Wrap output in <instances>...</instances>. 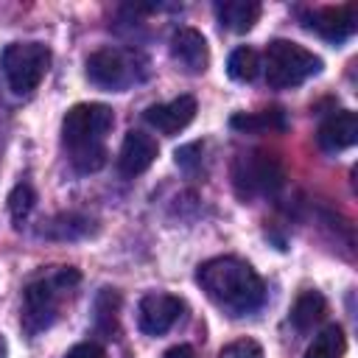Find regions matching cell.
<instances>
[{
	"label": "cell",
	"mask_w": 358,
	"mask_h": 358,
	"mask_svg": "<svg viewBox=\"0 0 358 358\" xmlns=\"http://www.w3.org/2000/svg\"><path fill=\"white\" fill-rule=\"evenodd\" d=\"M196 282L229 316L252 313L266 296V285L257 271L238 257H213L201 263L196 271Z\"/></svg>",
	"instance_id": "cell-1"
},
{
	"label": "cell",
	"mask_w": 358,
	"mask_h": 358,
	"mask_svg": "<svg viewBox=\"0 0 358 358\" xmlns=\"http://www.w3.org/2000/svg\"><path fill=\"white\" fill-rule=\"evenodd\" d=\"M115 115L106 103H76L62 120V140L70 151V162L81 173H92L106 162V134Z\"/></svg>",
	"instance_id": "cell-2"
},
{
	"label": "cell",
	"mask_w": 358,
	"mask_h": 358,
	"mask_svg": "<svg viewBox=\"0 0 358 358\" xmlns=\"http://www.w3.org/2000/svg\"><path fill=\"white\" fill-rule=\"evenodd\" d=\"M322 70V59L288 39H274L266 48V81L274 90L299 87L305 78L316 76Z\"/></svg>",
	"instance_id": "cell-3"
},
{
	"label": "cell",
	"mask_w": 358,
	"mask_h": 358,
	"mask_svg": "<svg viewBox=\"0 0 358 358\" xmlns=\"http://www.w3.org/2000/svg\"><path fill=\"white\" fill-rule=\"evenodd\" d=\"M78 282L76 268H59L50 277H42L25 288V305H22V327L28 333H39L53 324L59 313L62 294L70 291Z\"/></svg>",
	"instance_id": "cell-4"
},
{
	"label": "cell",
	"mask_w": 358,
	"mask_h": 358,
	"mask_svg": "<svg viewBox=\"0 0 358 358\" xmlns=\"http://www.w3.org/2000/svg\"><path fill=\"white\" fill-rule=\"evenodd\" d=\"M0 67L6 73L8 87L17 95H25L39 87L50 67V50L42 42H11L0 53Z\"/></svg>",
	"instance_id": "cell-5"
},
{
	"label": "cell",
	"mask_w": 358,
	"mask_h": 358,
	"mask_svg": "<svg viewBox=\"0 0 358 358\" xmlns=\"http://www.w3.org/2000/svg\"><path fill=\"white\" fill-rule=\"evenodd\" d=\"M232 179H235L238 193L243 199H252V196H266V193L280 190L282 179H285V171H282V165L274 154L252 151V154H243V157L235 159Z\"/></svg>",
	"instance_id": "cell-6"
},
{
	"label": "cell",
	"mask_w": 358,
	"mask_h": 358,
	"mask_svg": "<svg viewBox=\"0 0 358 358\" xmlns=\"http://www.w3.org/2000/svg\"><path fill=\"white\" fill-rule=\"evenodd\" d=\"M134 64H137V53L120 48H103L87 59V78L103 90H123L137 78Z\"/></svg>",
	"instance_id": "cell-7"
},
{
	"label": "cell",
	"mask_w": 358,
	"mask_h": 358,
	"mask_svg": "<svg viewBox=\"0 0 358 358\" xmlns=\"http://www.w3.org/2000/svg\"><path fill=\"white\" fill-rule=\"evenodd\" d=\"M185 302L173 294H145L137 308V324L145 336H162L182 316Z\"/></svg>",
	"instance_id": "cell-8"
},
{
	"label": "cell",
	"mask_w": 358,
	"mask_h": 358,
	"mask_svg": "<svg viewBox=\"0 0 358 358\" xmlns=\"http://www.w3.org/2000/svg\"><path fill=\"white\" fill-rule=\"evenodd\" d=\"M145 123L154 126L162 134H176L182 131L193 117H196V98L193 95H179L168 103H154L143 112Z\"/></svg>",
	"instance_id": "cell-9"
},
{
	"label": "cell",
	"mask_w": 358,
	"mask_h": 358,
	"mask_svg": "<svg viewBox=\"0 0 358 358\" xmlns=\"http://www.w3.org/2000/svg\"><path fill=\"white\" fill-rule=\"evenodd\" d=\"M358 25V8L352 3L347 6H327L313 11L308 28H313L319 36H324L327 42H344Z\"/></svg>",
	"instance_id": "cell-10"
},
{
	"label": "cell",
	"mask_w": 358,
	"mask_h": 358,
	"mask_svg": "<svg viewBox=\"0 0 358 358\" xmlns=\"http://www.w3.org/2000/svg\"><path fill=\"white\" fill-rule=\"evenodd\" d=\"M157 151H159V145H157V140L151 134L137 131V129L129 131L123 137V145H120V154H117L120 173L123 176H137V173L148 171L151 162L157 159Z\"/></svg>",
	"instance_id": "cell-11"
},
{
	"label": "cell",
	"mask_w": 358,
	"mask_h": 358,
	"mask_svg": "<svg viewBox=\"0 0 358 358\" xmlns=\"http://www.w3.org/2000/svg\"><path fill=\"white\" fill-rule=\"evenodd\" d=\"M171 56L187 70V73H204L210 53L207 39L196 28H176L171 36Z\"/></svg>",
	"instance_id": "cell-12"
},
{
	"label": "cell",
	"mask_w": 358,
	"mask_h": 358,
	"mask_svg": "<svg viewBox=\"0 0 358 358\" xmlns=\"http://www.w3.org/2000/svg\"><path fill=\"white\" fill-rule=\"evenodd\" d=\"M316 140H319V145H322L324 151L350 148V145L358 140V117H355V112L341 109V112L330 115V117L319 126Z\"/></svg>",
	"instance_id": "cell-13"
},
{
	"label": "cell",
	"mask_w": 358,
	"mask_h": 358,
	"mask_svg": "<svg viewBox=\"0 0 358 358\" xmlns=\"http://www.w3.org/2000/svg\"><path fill=\"white\" fill-rule=\"evenodd\" d=\"M215 14H218L224 28H229L235 34H246L260 17V3H255V0H224V3L215 6Z\"/></svg>",
	"instance_id": "cell-14"
},
{
	"label": "cell",
	"mask_w": 358,
	"mask_h": 358,
	"mask_svg": "<svg viewBox=\"0 0 358 358\" xmlns=\"http://www.w3.org/2000/svg\"><path fill=\"white\" fill-rule=\"evenodd\" d=\"M324 310H327V302L319 291H302L291 305V322L296 330H310L313 324L322 322Z\"/></svg>",
	"instance_id": "cell-15"
},
{
	"label": "cell",
	"mask_w": 358,
	"mask_h": 358,
	"mask_svg": "<svg viewBox=\"0 0 358 358\" xmlns=\"http://www.w3.org/2000/svg\"><path fill=\"white\" fill-rule=\"evenodd\" d=\"M238 131H282L288 126L282 109H263V112H238L229 120Z\"/></svg>",
	"instance_id": "cell-16"
},
{
	"label": "cell",
	"mask_w": 358,
	"mask_h": 358,
	"mask_svg": "<svg viewBox=\"0 0 358 358\" xmlns=\"http://www.w3.org/2000/svg\"><path fill=\"white\" fill-rule=\"evenodd\" d=\"M344 352H347L344 330L338 324H330L310 341V347L305 350V358H344Z\"/></svg>",
	"instance_id": "cell-17"
},
{
	"label": "cell",
	"mask_w": 358,
	"mask_h": 358,
	"mask_svg": "<svg viewBox=\"0 0 358 358\" xmlns=\"http://www.w3.org/2000/svg\"><path fill=\"white\" fill-rule=\"evenodd\" d=\"M260 70V59H257V50L252 48H235L229 53V62H227V73L235 78V81H252Z\"/></svg>",
	"instance_id": "cell-18"
},
{
	"label": "cell",
	"mask_w": 358,
	"mask_h": 358,
	"mask_svg": "<svg viewBox=\"0 0 358 358\" xmlns=\"http://www.w3.org/2000/svg\"><path fill=\"white\" fill-rule=\"evenodd\" d=\"M34 201H36V196H34V187L31 185H17L11 193H8V210H11V218L14 221H22L31 210H34Z\"/></svg>",
	"instance_id": "cell-19"
},
{
	"label": "cell",
	"mask_w": 358,
	"mask_h": 358,
	"mask_svg": "<svg viewBox=\"0 0 358 358\" xmlns=\"http://www.w3.org/2000/svg\"><path fill=\"white\" fill-rule=\"evenodd\" d=\"M218 358H263V350H260V344L252 341V338H238V341L227 344V347L218 352Z\"/></svg>",
	"instance_id": "cell-20"
},
{
	"label": "cell",
	"mask_w": 358,
	"mask_h": 358,
	"mask_svg": "<svg viewBox=\"0 0 358 358\" xmlns=\"http://www.w3.org/2000/svg\"><path fill=\"white\" fill-rule=\"evenodd\" d=\"M64 358H106V350L101 344H95V341H81Z\"/></svg>",
	"instance_id": "cell-21"
},
{
	"label": "cell",
	"mask_w": 358,
	"mask_h": 358,
	"mask_svg": "<svg viewBox=\"0 0 358 358\" xmlns=\"http://www.w3.org/2000/svg\"><path fill=\"white\" fill-rule=\"evenodd\" d=\"M162 358H196V350L187 347V344H176V347H171Z\"/></svg>",
	"instance_id": "cell-22"
},
{
	"label": "cell",
	"mask_w": 358,
	"mask_h": 358,
	"mask_svg": "<svg viewBox=\"0 0 358 358\" xmlns=\"http://www.w3.org/2000/svg\"><path fill=\"white\" fill-rule=\"evenodd\" d=\"M6 352H8V350H6V341H3V336H0V358H6Z\"/></svg>",
	"instance_id": "cell-23"
}]
</instances>
